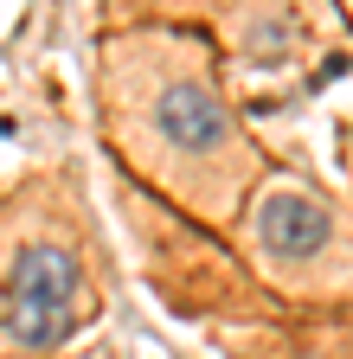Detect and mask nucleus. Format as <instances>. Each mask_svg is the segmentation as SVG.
<instances>
[{
  "label": "nucleus",
  "instance_id": "obj_2",
  "mask_svg": "<svg viewBox=\"0 0 353 359\" xmlns=\"http://www.w3.org/2000/svg\"><path fill=\"white\" fill-rule=\"evenodd\" d=\"M148 135L161 142V154L173 167H206V161H238V135H232V116L218 103V90L206 71L193 65H173L154 97H148Z\"/></svg>",
  "mask_w": 353,
  "mask_h": 359
},
{
  "label": "nucleus",
  "instance_id": "obj_3",
  "mask_svg": "<svg viewBox=\"0 0 353 359\" xmlns=\"http://www.w3.org/2000/svg\"><path fill=\"white\" fill-rule=\"evenodd\" d=\"M251 238L270 263H321L334 250V212L321 199H308L295 187H277L257 199V218H251Z\"/></svg>",
  "mask_w": 353,
  "mask_h": 359
},
{
  "label": "nucleus",
  "instance_id": "obj_1",
  "mask_svg": "<svg viewBox=\"0 0 353 359\" xmlns=\"http://www.w3.org/2000/svg\"><path fill=\"white\" fill-rule=\"evenodd\" d=\"M77 327V263L58 244H26L7 263L0 289V334L13 346H58Z\"/></svg>",
  "mask_w": 353,
  "mask_h": 359
}]
</instances>
